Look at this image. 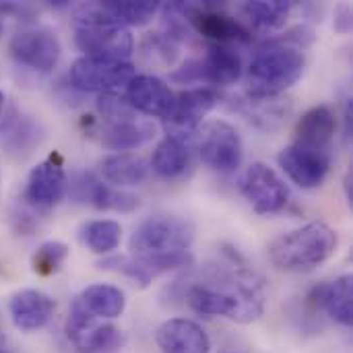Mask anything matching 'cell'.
Returning <instances> with one entry per match:
<instances>
[{
  "label": "cell",
  "mask_w": 353,
  "mask_h": 353,
  "mask_svg": "<svg viewBox=\"0 0 353 353\" xmlns=\"http://www.w3.org/2000/svg\"><path fill=\"white\" fill-rule=\"evenodd\" d=\"M310 304L323 310L341 327H352L353 323V279L352 275H341L335 281L319 283L310 296Z\"/></svg>",
  "instance_id": "21"
},
{
  "label": "cell",
  "mask_w": 353,
  "mask_h": 353,
  "mask_svg": "<svg viewBox=\"0 0 353 353\" xmlns=\"http://www.w3.org/2000/svg\"><path fill=\"white\" fill-rule=\"evenodd\" d=\"M54 300L39 290H21L12 294L8 302V312L12 325L23 333H33L43 329L54 316Z\"/></svg>",
  "instance_id": "20"
},
{
  "label": "cell",
  "mask_w": 353,
  "mask_h": 353,
  "mask_svg": "<svg viewBox=\"0 0 353 353\" xmlns=\"http://www.w3.org/2000/svg\"><path fill=\"white\" fill-rule=\"evenodd\" d=\"M4 101H6V97H4V93L0 91V116H2V112H4Z\"/></svg>",
  "instance_id": "36"
},
{
  "label": "cell",
  "mask_w": 353,
  "mask_h": 353,
  "mask_svg": "<svg viewBox=\"0 0 353 353\" xmlns=\"http://www.w3.org/2000/svg\"><path fill=\"white\" fill-rule=\"evenodd\" d=\"M196 228L190 219L180 215H151L143 219L130 236V256L139 261H153L168 254L190 250Z\"/></svg>",
  "instance_id": "4"
},
{
  "label": "cell",
  "mask_w": 353,
  "mask_h": 353,
  "mask_svg": "<svg viewBox=\"0 0 353 353\" xmlns=\"http://www.w3.org/2000/svg\"><path fill=\"white\" fill-rule=\"evenodd\" d=\"M331 159H333L331 151H319L294 143L281 149V153L277 155V161L285 172V176L304 190L319 188L325 182L331 170Z\"/></svg>",
  "instance_id": "16"
},
{
  "label": "cell",
  "mask_w": 353,
  "mask_h": 353,
  "mask_svg": "<svg viewBox=\"0 0 353 353\" xmlns=\"http://www.w3.org/2000/svg\"><path fill=\"white\" fill-rule=\"evenodd\" d=\"M77 300L81 302V306L95 319H103V321H112L122 316L124 308H126V296L120 288L112 285V283H93L89 288H85Z\"/></svg>",
  "instance_id": "27"
},
{
  "label": "cell",
  "mask_w": 353,
  "mask_h": 353,
  "mask_svg": "<svg viewBox=\"0 0 353 353\" xmlns=\"http://www.w3.org/2000/svg\"><path fill=\"white\" fill-rule=\"evenodd\" d=\"M97 110L105 118V122H120V120L137 118V112L132 110V105L128 103V99L122 97V95H118L116 91L99 93Z\"/></svg>",
  "instance_id": "34"
},
{
  "label": "cell",
  "mask_w": 353,
  "mask_h": 353,
  "mask_svg": "<svg viewBox=\"0 0 353 353\" xmlns=\"http://www.w3.org/2000/svg\"><path fill=\"white\" fill-rule=\"evenodd\" d=\"M306 68V56L300 48L281 37L267 41L246 68V95L275 97L296 85Z\"/></svg>",
  "instance_id": "2"
},
{
  "label": "cell",
  "mask_w": 353,
  "mask_h": 353,
  "mask_svg": "<svg viewBox=\"0 0 353 353\" xmlns=\"http://www.w3.org/2000/svg\"><path fill=\"white\" fill-rule=\"evenodd\" d=\"M68 254H70V250L64 242H58V240L43 242L37 246V250L31 256V269L39 277H50L60 271V267L64 265Z\"/></svg>",
  "instance_id": "31"
},
{
  "label": "cell",
  "mask_w": 353,
  "mask_h": 353,
  "mask_svg": "<svg viewBox=\"0 0 353 353\" xmlns=\"http://www.w3.org/2000/svg\"><path fill=\"white\" fill-rule=\"evenodd\" d=\"M242 77V58L232 46L225 43H209L207 54L203 58L186 60L180 68H176L170 79L180 85H232Z\"/></svg>",
  "instance_id": "5"
},
{
  "label": "cell",
  "mask_w": 353,
  "mask_h": 353,
  "mask_svg": "<svg viewBox=\"0 0 353 353\" xmlns=\"http://www.w3.org/2000/svg\"><path fill=\"white\" fill-rule=\"evenodd\" d=\"M70 186V196L77 203L91 205L99 211H120L130 213L139 207V199L124 190H114L110 184L97 180L93 174H79Z\"/></svg>",
  "instance_id": "18"
},
{
  "label": "cell",
  "mask_w": 353,
  "mask_h": 353,
  "mask_svg": "<svg viewBox=\"0 0 353 353\" xmlns=\"http://www.w3.org/2000/svg\"><path fill=\"white\" fill-rule=\"evenodd\" d=\"M68 190V178L64 172L62 157L52 153L48 159L39 161L27 176L23 190V201L33 211H50L56 207Z\"/></svg>",
  "instance_id": "12"
},
{
  "label": "cell",
  "mask_w": 353,
  "mask_h": 353,
  "mask_svg": "<svg viewBox=\"0 0 353 353\" xmlns=\"http://www.w3.org/2000/svg\"><path fill=\"white\" fill-rule=\"evenodd\" d=\"M337 130V118L329 105L310 108L296 124L294 145L310 147L319 151H331Z\"/></svg>",
  "instance_id": "22"
},
{
  "label": "cell",
  "mask_w": 353,
  "mask_h": 353,
  "mask_svg": "<svg viewBox=\"0 0 353 353\" xmlns=\"http://www.w3.org/2000/svg\"><path fill=\"white\" fill-rule=\"evenodd\" d=\"M199 155L215 172H236L244 157L240 132L225 120H211L199 128Z\"/></svg>",
  "instance_id": "7"
},
{
  "label": "cell",
  "mask_w": 353,
  "mask_h": 353,
  "mask_svg": "<svg viewBox=\"0 0 353 353\" xmlns=\"http://www.w3.org/2000/svg\"><path fill=\"white\" fill-rule=\"evenodd\" d=\"M337 242V232L331 225L312 221L273 240L269 259L283 271H310L333 256Z\"/></svg>",
  "instance_id": "3"
},
{
  "label": "cell",
  "mask_w": 353,
  "mask_h": 353,
  "mask_svg": "<svg viewBox=\"0 0 353 353\" xmlns=\"http://www.w3.org/2000/svg\"><path fill=\"white\" fill-rule=\"evenodd\" d=\"M74 43L89 58L130 62L134 39L128 29L112 25H77Z\"/></svg>",
  "instance_id": "13"
},
{
  "label": "cell",
  "mask_w": 353,
  "mask_h": 353,
  "mask_svg": "<svg viewBox=\"0 0 353 353\" xmlns=\"http://www.w3.org/2000/svg\"><path fill=\"white\" fill-rule=\"evenodd\" d=\"M352 180H353L352 170H347V172H345V178H343V190H345V196H347V203H350V205H352V201H353Z\"/></svg>",
  "instance_id": "35"
},
{
  "label": "cell",
  "mask_w": 353,
  "mask_h": 353,
  "mask_svg": "<svg viewBox=\"0 0 353 353\" xmlns=\"http://www.w3.org/2000/svg\"><path fill=\"white\" fill-rule=\"evenodd\" d=\"M0 353H12V352H8V350H4V347H0Z\"/></svg>",
  "instance_id": "38"
},
{
  "label": "cell",
  "mask_w": 353,
  "mask_h": 353,
  "mask_svg": "<svg viewBox=\"0 0 353 353\" xmlns=\"http://www.w3.org/2000/svg\"><path fill=\"white\" fill-rule=\"evenodd\" d=\"M155 341L161 353H211L209 335L190 319L165 321L157 329Z\"/></svg>",
  "instance_id": "19"
},
{
  "label": "cell",
  "mask_w": 353,
  "mask_h": 353,
  "mask_svg": "<svg viewBox=\"0 0 353 353\" xmlns=\"http://www.w3.org/2000/svg\"><path fill=\"white\" fill-rule=\"evenodd\" d=\"M248 23L259 31H275L281 29L294 8V2L288 0H252L242 6Z\"/></svg>",
  "instance_id": "29"
},
{
  "label": "cell",
  "mask_w": 353,
  "mask_h": 353,
  "mask_svg": "<svg viewBox=\"0 0 353 353\" xmlns=\"http://www.w3.org/2000/svg\"><path fill=\"white\" fill-rule=\"evenodd\" d=\"M70 85L85 93H105L128 85L137 77L132 62L81 56L70 66Z\"/></svg>",
  "instance_id": "9"
},
{
  "label": "cell",
  "mask_w": 353,
  "mask_h": 353,
  "mask_svg": "<svg viewBox=\"0 0 353 353\" xmlns=\"http://www.w3.org/2000/svg\"><path fill=\"white\" fill-rule=\"evenodd\" d=\"M176 8L186 19L190 29H194L199 35L211 39L213 43H225L232 41H250V31L236 21L232 14L221 10L215 4L205 2H176Z\"/></svg>",
  "instance_id": "8"
},
{
  "label": "cell",
  "mask_w": 353,
  "mask_h": 353,
  "mask_svg": "<svg viewBox=\"0 0 353 353\" xmlns=\"http://www.w3.org/2000/svg\"><path fill=\"white\" fill-rule=\"evenodd\" d=\"M192 163V141L170 137L161 139L151 155V168L157 176L174 180L186 174Z\"/></svg>",
  "instance_id": "23"
},
{
  "label": "cell",
  "mask_w": 353,
  "mask_h": 353,
  "mask_svg": "<svg viewBox=\"0 0 353 353\" xmlns=\"http://www.w3.org/2000/svg\"><path fill=\"white\" fill-rule=\"evenodd\" d=\"M126 99L134 112L168 120L176 105V93L155 74H137L126 85Z\"/></svg>",
  "instance_id": "17"
},
{
  "label": "cell",
  "mask_w": 353,
  "mask_h": 353,
  "mask_svg": "<svg viewBox=\"0 0 353 353\" xmlns=\"http://www.w3.org/2000/svg\"><path fill=\"white\" fill-rule=\"evenodd\" d=\"M99 269H105V271H116L124 277H128L130 281L139 283L141 288H147L151 281H153V275L134 259V256H126V254H112L103 261H99Z\"/></svg>",
  "instance_id": "33"
},
{
  "label": "cell",
  "mask_w": 353,
  "mask_h": 353,
  "mask_svg": "<svg viewBox=\"0 0 353 353\" xmlns=\"http://www.w3.org/2000/svg\"><path fill=\"white\" fill-rule=\"evenodd\" d=\"M238 188L252 211L259 215L279 213L290 201V188L283 178L263 161H254L242 172Z\"/></svg>",
  "instance_id": "6"
},
{
  "label": "cell",
  "mask_w": 353,
  "mask_h": 353,
  "mask_svg": "<svg viewBox=\"0 0 353 353\" xmlns=\"http://www.w3.org/2000/svg\"><path fill=\"white\" fill-rule=\"evenodd\" d=\"M8 50H10V56L19 64L27 66L35 72H43V74H48L56 68L60 54H62L58 35L46 27L27 29V31L17 33L10 39Z\"/></svg>",
  "instance_id": "14"
},
{
  "label": "cell",
  "mask_w": 353,
  "mask_h": 353,
  "mask_svg": "<svg viewBox=\"0 0 353 353\" xmlns=\"http://www.w3.org/2000/svg\"><path fill=\"white\" fill-rule=\"evenodd\" d=\"M188 306L203 316H225L252 323L265 312V281L254 271L240 269L223 277L221 285L196 283L186 294Z\"/></svg>",
  "instance_id": "1"
},
{
  "label": "cell",
  "mask_w": 353,
  "mask_h": 353,
  "mask_svg": "<svg viewBox=\"0 0 353 353\" xmlns=\"http://www.w3.org/2000/svg\"><path fill=\"white\" fill-rule=\"evenodd\" d=\"M217 93L211 87H194L176 95L174 112L168 120H163L165 132L170 137H180L186 141H194L203 118L215 108Z\"/></svg>",
  "instance_id": "15"
},
{
  "label": "cell",
  "mask_w": 353,
  "mask_h": 353,
  "mask_svg": "<svg viewBox=\"0 0 353 353\" xmlns=\"http://www.w3.org/2000/svg\"><path fill=\"white\" fill-rule=\"evenodd\" d=\"M155 137V126L141 118L120 120V122H105L101 130L103 147L112 151H132L147 145Z\"/></svg>",
  "instance_id": "24"
},
{
  "label": "cell",
  "mask_w": 353,
  "mask_h": 353,
  "mask_svg": "<svg viewBox=\"0 0 353 353\" xmlns=\"http://www.w3.org/2000/svg\"><path fill=\"white\" fill-rule=\"evenodd\" d=\"M97 321L99 319L91 316L77 298L72 300L66 321V335L81 353H112L122 345V331L110 323Z\"/></svg>",
  "instance_id": "11"
},
{
  "label": "cell",
  "mask_w": 353,
  "mask_h": 353,
  "mask_svg": "<svg viewBox=\"0 0 353 353\" xmlns=\"http://www.w3.org/2000/svg\"><path fill=\"white\" fill-rule=\"evenodd\" d=\"M2 33H4V23L0 21V35H2Z\"/></svg>",
  "instance_id": "37"
},
{
  "label": "cell",
  "mask_w": 353,
  "mask_h": 353,
  "mask_svg": "<svg viewBox=\"0 0 353 353\" xmlns=\"http://www.w3.org/2000/svg\"><path fill=\"white\" fill-rule=\"evenodd\" d=\"M159 2L153 0H110V2H87L74 12L77 25H112V27H139L147 25L157 10Z\"/></svg>",
  "instance_id": "10"
},
{
  "label": "cell",
  "mask_w": 353,
  "mask_h": 353,
  "mask_svg": "<svg viewBox=\"0 0 353 353\" xmlns=\"http://www.w3.org/2000/svg\"><path fill=\"white\" fill-rule=\"evenodd\" d=\"M240 112L261 130H277L292 114V101L288 97H250L246 95L240 103Z\"/></svg>",
  "instance_id": "26"
},
{
  "label": "cell",
  "mask_w": 353,
  "mask_h": 353,
  "mask_svg": "<svg viewBox=\"0 0 353 353\" xmlns=\"http://www.w3.org/2000/svg\"><path fill=\"white\" fill-rule=\"evenodd\" d=\"M43 141V130L37 120L25 114H10L0 122V143L10 153H31Z\"/></svg>",
  "instance_id": "25"
},
{
  "label": "cell",
  "mask_w": 353,
  "mask_h": 353,
  "mask_svg": "<svg viewBox=\"0 0 353 353\" xmlns=\"http://www.w3.org/2000/svg\"><path fill=\"white\" fill-rule=\"evenodd\" d=\"M141 48H143V56L151 64L172 66L178 58V41L172 39L170 35H165L163 31L147 33Z\"/></svg>",
  "instance_id": "32"
},
{
  "label": "cell",
  "mask_w": 353,
  "mask_h": 353,
  "mask_svg": "<svg viewBox=\"0 0 353 353\" xmlns=\"http://www.w3.org/2000/svg\"><path fill=\"white\" fill-rule=\"evenodd\" d=\"M103 180L112 186H139L149 176V163L132 153H114L101 161Z\"/></svg>",
  "instance_id": "28"
},
{
  "label": "cell",
  "mask_w": 353,
  "mask_h": 353,
  "mask_svg": "<svg viewBox=\"0 0 353 353\" xmlns=\"http://www.w3.org/2000/svg\"><path fill=\"white\" fill-rule=\"evenodd\" d=\"M79 240L93 254H112L122 240V225L114 219H93L81 225Z\"/></svg>",
  "instance_id": "30"
}]
</instances>
